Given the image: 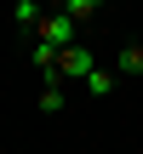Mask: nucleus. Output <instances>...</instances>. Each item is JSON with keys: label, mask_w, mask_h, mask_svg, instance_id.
Returning <instances> with one entry per match:
<instances>
[{"label": "nucleus", "mask_w": 143, "mask_h": 154, "mask_svg": "<svg viewBox=\"0 0 143 154\" xmlns=\"http://www.w3.org/2000/svg\"><path fill=\"white\" fill-rule=\"evenodd\" d=\"M92 69H97V51H92L86 40H75V46L57 51V74H63V80H86Z\"/></svg>", "instance_id": "f257e3e1"}, {"label": "nucleus", "mask_w": 143, "mask_h": 154, "mask_svg": "<svg viewBox=\"0 0 143 154\" xmlns=\"http://www.w3.org/2000/svg\"><path fill=\"white\" fill-rule=\"evenodd\" d=\"M115 74H120V80H143V40L115 46Z\"/></svg>", "instance_id": "f03ea898"}, {"label": "nucleus", "mask_w": 143, "mask_h": 154, "mask_svg": "<svg viewBox=\"0 0 143 154\" xmlns=\"http://www.w3.org/2000/svg\"><path fill=\"white\" fill-rule=\"evenodd\" d=\"M80 86H86V91H92V97H109V91H115V86H120V74H115V63H109V69H103V63H97V69H92V74H86V80H80Z\"/></svg>", "instance_id": "7ed1b4c3"}, {"label": "nucleus", "mask_w": 143, "mask_h": 154, "mask_svg": "<svg viewBox=\"0 0 143 154\" xmlns=\"http://www.w3.org/2000/svg\"><path fill=\"white\" fill-rule=\"evenodd\" d=\"M63 86H69V80H46V91H40V114H63V103H69Z\"/></svg>", "instance_id": "20e7f679"}]
</instances>
